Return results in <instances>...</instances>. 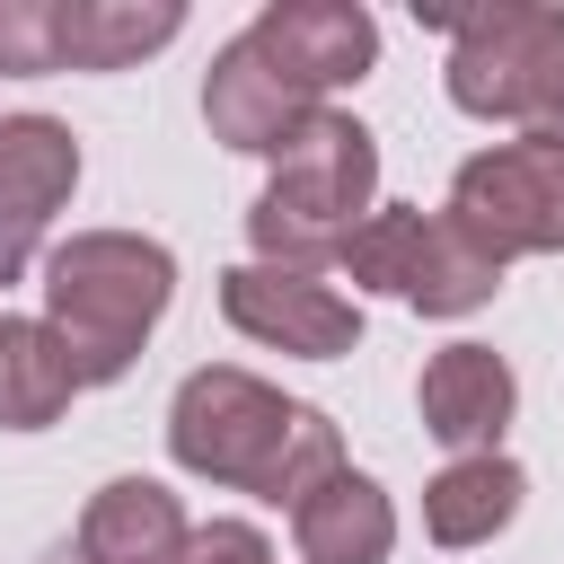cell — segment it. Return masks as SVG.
Wrapping results in <instances>:
<instances>
[{
	"label": "cell",
	"mask_w": 564,
	"mask_h": 564,
	"mask_svg": "<svg viewBox=\"0 0 564 564\" xmlns=\"http://www.w3.org/2000/svg\"><path fill=\"white\" fill-rule=\"evenodd\" d=\"M167 449H176L185 476L247 485V494L291 502V511L326 476H344V432L317 405H300V397H282V388H264L256 370H229V361H212V370H194L176 388Z\"/></svg>",
	"instance_id": "6da1fadb"
},
{
	"label": "cell",
	"mask_w": 564,
	"mask_h": 564,
	"mask_svg": "<svg viewBox=\"0 0 564 564\" xmlns=\"http://www.w3.org/2000/svg\"><path fill=\"white\" fill-rule=\"evenodd\" d=\"M176 300V256L141 229H79L44 256V326L62 335L79 388H106L141 361L150 326Z\"/></svg>",
	"instance_id": "7a4b0ae2"
},
{
	"label": "cell",
	"mask_w": 564,
	"mask_h": 564,
	"mask_svg": "<svg viewBox=\"0 0 564 564\" xmlns=\"http://www.w3.org/2000/svg\"><path fill=\"white\" fill-rule=\"evenodd\" d=\"M370 194H379V141H370L352 115L317 106V115L300 123V141L273 159V176H264V194H256V212H247L256 264H300V273H317L326 256L344 264V247H352L361 220L379 212Z\"/></svg>",
	"instance_id": "3957f363"
},
{
	"label": "cell",
	"mask_w": 564,
	"mask_h": 564,
	"mask_svg": "<svg viewBox=\"0 0 564 564\" xmlns=\"http://www.w3.org/2000/svg\"><path fill=\"white\" fill-rule=\"evenodd\" d=\"M449 26V106L520 132H564V9L546 0H502Z\"/></svg>",
	"instance_id": "277c9868"
},
{
	"label": "cell",
	"mask_w": 564,
	"mask_h": 564,
	"mask_svg": "<svg viewBox=\"0 0 564 564\" xmlns=\"http://www.w3.org/2000/svg\"><path fill=\"white\" fill-rule=\"evenodd\" d=\"M344 273L361 291H388L423 317H467L502 291V264L449 220V212H405V203H379L361 220V238L344 247Z\"/></svg>",
	"instance_id": "5b68a950"
},
{
	"label": "cell",
	"mask_w": 564,
	"mask_h": 564,
	"mask_svg": "<svg viewBox=\"0 0 564 564\" xmlns=\"http://www.w3.org/2000/svg\"><path fill=\"white\" fill-rule=\"evenodd\" d=\"M449 220L494 256H564V132H520L449 176Z\"/></svg>",
	"instance_id": "8992f818"
},
{
	"label": "cell",
	"mask_w": 564,
	"mask_h": 564,
	"mask_svg": "<svg viewBox=\"0 0 564 564\" xmlns=\"http://www.w3.org/2000/svg\"><path fill=\"white\" fill-rule=\"evenodd\" d=\"M220 317L273 352H300V361H344L361 344V308L344 291H326L317 273L300 264H229L220 273Z\"/></svg>",
	"instance_id": "52a82bcc"
},
{
	"label": "cell",
	"mask_w": 564,
	"mask_h": 564,
	"mask_svg": "<svg viewBox=\"0 0 564 564\" xmlns=\"http://www.w3.org/2000/svg\"><path fill=\"white\" fill-rule=\"evenodd\" d=\"M247 44H256L264 70H282L308 106L379 62V26H370V9H344V0H273V9H256Z\"/></svg>",
	"instance_id": "ba28073f"
},
{
	"label": "cell",
	"mask_w": 564,
	"mask_h": 564,
	"mask_svg": "<svg viewBox=\"0 0 564 564\" xmlns=\"http://www.w3.org/2000/svg\"><path fill=\"white\" fill-rule=\"evenodd\" d=\"M308 115H317V106H308L282 70H264V53H256L247 35H229V44L212 53V79H203V123H212V141H229V150H247V159H282Z\"/></svg>",
	"instance_id": "9c48e42d"
},
{
	"label": "cell",
	"mask_w": 564,
	"mask_h": 564,
	"mask_svg": "<svg viewBox=\"0 0 564 564\" xmlns=\"http://www.w3.org/2000/svg\"><path fill=\"white\" fill-rule=\"evenodd\" d=\"M414 405H423V432L458 458H485L511 423V370L494 344H441L414 379Z\"/></svg>",
	"instance_id": "30bf717a"
},
{
	"label": "cell",
	"mask_w": 564,
	"mask_h": 564,
	"mask_svg": "<svg viewBox=\"0 0 564 564\" xmlns=\"http://www.w3.org/2000/svg\"><path fill=\"white\" fill-rule=\"evenodd\" d=\"M185 538L194 529L159 476H115L79 511V564H176Z\"/></svg>",
	"instance_id": "8fae6325"
},
{
	"label": "cell",
	"mask_w": 564,
	"mask_h": 564,
	"mask_svg": "<svg viewBox=\"0 0 564 564\" xmlns=\"http://www.w3.org/2000/svg\"><path fill=\"white\" fill-rule=\"evenodd\" d=\"M291 538H300V564H388L397 546V511L370 476H326L300 511H291Z\"/></svg>",
	"instance_id": "7c38bea8"
},
{
	"label": "cell",
	"mask_w": 564,
	"mask_h": 564,
	"mask_svg": "<svg viewBox=\"0 0 564 564\" xmlns=\"http://www.w3.org/2000/svg\"><path fill=\"white\" fill-rule=\"evenodd\" d=\"M79 185V141L53 115H0V212L44 229Z\"/></svg>",
	"instance_id": "4fadbf2b"
},
{
	"label": "cell",
	"mask_w": 564,
	"mask_h": 564,
	"mask_svg": "<svg viewBox=\"0 0 564 564\" xmlns=\"http://www.w3.org/2000/svg\"><path fill=\"white\" fill-rule=\"evenodd\" d=\"M176 0H62V70H132L141 53L176 44Z\"/></svg>",
	"instance_id": "5bb4252c"
},
{
	"label": "cell",
	"mask_w": 564,
	"mask_h": 564,
	"mask_svg": "<svg viewBox=\"0 0 564 564\" xmlns=\"http://www.w3.org/2000/svg\"><path fill=\"white\" fill-rule=\"evenodd\" d=\"M520 494H529V476H520L502 449L458 458V467H441V476L423 485V529H432L441 546H485L494 529H511Z\"/></svg>",
	"instance_id": "9a60e30c"
},
{
	"label": "cell",
	"mask_w": 564,
	"mask_h": 564,
	"mask_svg": "<svg viewBox=\"0 0 564 564\" xmlns=\"http://www.w3.org/2000/svg\"><path fill=\"white\" fill-rule=\"evenodd\" d=\"M79 370L44 317H0V432H44L70 405Z\"/></svg>",
	"instance_id": "2e32d148"
},
{
	"label": "cell",
	"mask_w": 564,
	"mask_h": 564,
	"mask_svg": "<svg viewBox=\"0 0 564 564\" xmlns=\"http://www.w3.org/2000/svg\"><path fill=\"white\" fill-rule=\"evenodd\" d=\"M0 70L9 79L62 70V0H0Z\"/></svg>",
	"instance_id": "e0dca14e"
},
{
	"label": "cell",
	"mask_w": 564,
	"mask_h": 564,
	"mask_svg": "<svg viewBox=\"0 0 564 564\" xmlns=\"http://www.w3.org/2000/svg\"><path fill=\"white\" fill-rule=\"evenodd\" d=\"M176 564H273V546L247 529V520H212V529H194L185 538V555Z\"/></svg>",
	"instance_id": "ac0fdd59"
},
{
	"label": "cell",
	"mask_w": 564,
	"mask_h": 564,
	"mask_svg": "<svg viewBox=\"0 0 564 564\" xmlns=\"http://www.w3.org/2000/svg\"><path fill=\"white\" fill-rule=\"evenodd\" d=\"M26 264H35V229H26V220H9V212H0V282H18V273H26Z\"/></svg>",
	"instance_id": "d6986e66"
}]
</instances>
